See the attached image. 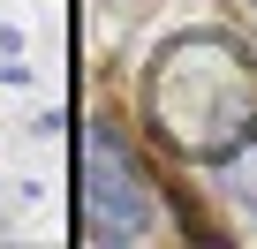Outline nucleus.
Instances as JSON below:
<instances>
[{"instance_id": "nucleus-1", "label": "nucleus", "mask_w": 257, "mask_h": 249, "mask_svg": "<svg viewBox=\"0 0 257 249\" xmlns=\"http://www.w3.org/2000/svg\"><path fill=\"white\" fill-rule=\"evenodd\" d=\"M167 136L182 151H227L242 129H257L249 113V68L227 38H197V46H174L167 68H159V91H152Z\"/></svg>"}, {"instance_id": "nucleus-2", "label": "nucleus", "mask_w": 257, "mask_h": 249, "mask_svg": "<svg viewBox=\"0 0 257 249\" xmlns=\"http://www.w3.org/2000/svg\"><path fill=\"white\" fill-rule=\"evenodd\" d=\"M91 226L98 234H144L152 226L144 174H137V159H121V144L106 129L91 136Z\"/></svg>"}]
</instances>
